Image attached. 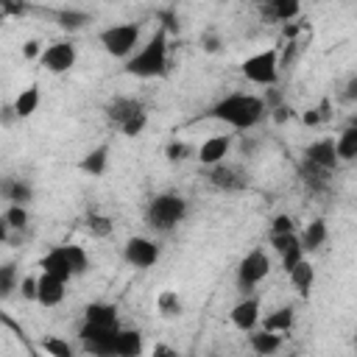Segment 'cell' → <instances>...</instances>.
<instances>
[{"label":"cell","mask_w":357,"mask_h":357,"mask_svg":"<svg viewBox=\"0 0 357 357\" xmlns=\"http://www.w3.org/2000/svg\"><path fill=\"white\" fill-rule=\"evenodd\" d=\"M354 89H357V78L351 75V78H349V89H346V98H349V100H354V95H357Z\"/></svg>","instance_id":"obj_51"},{"label":"cell","mask_w":357,"mask_h":357,"mask_svg":"<svg viewBox=\"0 0 357 357\" xmlns=\"http://www.w3.org/2000/svg\"><path fill=\"white\" fill-rule=\"evenodd\" d=\"M296 240H298V231H293V234H271V245H273V251H276V254L287 251Z\"/></svg>","instance_id":"obj_40"},{"label":"cell","mask_w":357,"mask_h":357,"mask_svg":"<svg viewBox=\"0 0 357 357\" xmlns=\"http://www.w3.org/2000/svg\"><path fill=\"white\" fill-rule=\"evenodd\" d=\"M335 156L337 162H354L357 159V126H346L340 137L335 139Z\"/></svg>","instance_id":"obj_26"},{"label":"cell","mask_w":357,"mask_h":357,"mask_svg":"<svg viewBox=\"0 0 357 357\" xmlns=\"http://www.w3.org/2000/svg\"><path fill=\"white\" fill-rule=\"evenodd\" d=\"M39 268H42V273H47V276H56L59 282H70V279H75L73 276V271H70V262H67V257H64V251H61V245H56V248H50L42 259H39Z\"/></svg>","instance_id":"obj_19"},{"label":"cell","mask_w":357,"mask_h":357,"mask_svg":"<svg viewBox=\"0 0 357 357\" xmlns=\"http://www.w3.org/2000/svg\"><path fill=\"white\" fill-rule=\"evenodd\" d=\"M84 324L103 326V329H117V307L109 301H89L84 307Z\"/></svg>","instance_id":"obj_18"},{"label":"cell","mask_w":357,"mask_h":357,"mask_svg":"<svg viewBox=\"0 0 357 357\" xmlns=\"http://www.w3.org/2000/svg\"><path fill=\"white\" fill-rule=\"evenodd\" d=\"M156 312H159L162 318H178V315L184 312V301L178 298L176 290H162V293L156 296Z\"/></svg>","instance_id":"obj_29"},{"label":"cell","mask_w":357,"mask_h":357,"mask_svg":"<svg viewBox=\"0 0 357 357\" xmlns=\"http://www.w3.org/2000/svg\"><path fill=\"white\" fill-rule=\"evenodd\" d=\"M259 11H262V17L287 25V22H293L301 14V3L298 0H268V3L259 6Z\"/></svg>","instance_id":"obj_21"},{"label":"cell","mask_w":357,"mask_h":357,"mask_svg":"<svg viewBox=\"0 0 357 357\" xmlns=\"http://www.w3.org/2000/svg\"><path fill=\"white\" fill-rule=\"evenodd\" d=\"M259 321H262V329H265V332L284 335V332H290L293 324H296V310H293L290 304H282V307H276L273 312H268V315L259 318Z\"/></svg>","instance_id":"obj_22"},{"label":"cell","mask_w":357,"mask_h":357,"mask_svg":"<svg viewBox=\"0 0 357 357\" xmlns=\"http://www.w3.org/2000/svg\"><path fill=\"white\" fill-rule=\"evenodd\" d=\"M3 220L8 223L11 231H25L28 229V209L25 206H8L3 212Z\"/></svg>","instance_id":"obj_35"},{"label":"cell","mask_w":357,"mask_h":357,"mask_svg":"<svg viewBox=\"0 0 357 357\" xmlns=\"http://www.w3.org/2000/svg\"><path fill=\"white\" fill-rule=\"evenodd\" d=\"M61 251H64V257H67V262H70L73 276H81V273L89 271V254H86L81 245H61Z\"/></svg>","instance_id":"obj_32"},{"label":"cell","mask_w":357,"mask_h":357,"mask_svg":"<svg viewBox=\"0 0 357 357\" xmlns=\"http://www.w3.org/2000/svg\"><path fill=\"white\" fill-rule=\"evenodd\" d=\"M67 296V284L59 282L56 276H47V273H39L36 276V304L42 307H59Z\"/></svg>","instance_id":"obj_16"},{"label":"cell","mask_w":357,"mask_h":357,"mask_svg":"<svg viewBox=\"0 0 357 357\" xmlns=\"http://www.w3.org/2000/svg\"><path fill=\"white\" fill-rule=\"evenodd\" d=\"M20 284V271L14 262H6L0 265V298H8Z\"/></svg>","instance_id":"obj_34"},{"label":"cell","mask_w":357,"mask_h":357,"mask_svg":"<svg viewBox=\"0 0 357 357\" xmlns=\"http://www.w3.org/2000/svg\"><path fill=\"white\" fill-rule=\"evenodd\" d=\"M14 114H17V120H25V117H31L36 109H39V86L36 84H31V86H25L17 98H14Z\"/></svg>","instance_id":"obj_28"},{"label":"cell","mask_w":357,"mask_h":357,"mask_svg":"<svg viewBox=\"0 0 357 357\" xmlns=\"http://www.w3.org/2000/svg\"><path fill=\"white\" fill-rule=\"evenodd\" d=\"M139 112H145V106L137 100V98H131V95H114L109 103H106V109H103V117H106V123L112 126V128H123L134 114H139Z\"/></svg>","instance_id":"obj_11"},{"label":"cell","mask_w":357,"mask_h":357,"mask_svg":"<svg viewBox=\"0 0 357 357\" xmlns=\"http://www.w3.org/2000/svg\"><path fill=\"white\" fill-rule=\"evenodd\" d=\"M206 181L220 192H243L248 187V176L243 170H237L234 165H229V162L206 167Z\"/></svg>","instance_id":"obj_10"},{"label":"cell","mask_w":357,"mask_h":357,"mask_svg":"<svg viewBox=\"0 0 357 357\" xmlns=\"http://www.w3.org/2000/svg\"><path fill=\"white\" fill-rule=\"evenodd\" d=\"M0 195L8 201V206H28L33 201V187L25 178L8 176V178L0 181Z\"/></svg>","instance_id":"obj_17"},{"label":"cell","mask_w":357,"mask_h":357,"mask_svg":"<svg viewBox=\"0 0 357 357\" xmlns=\"http://www.w3.org/2000/svg\"><path fill=\"white\" fill-rule=\"evenodd\" d=\"M187 212H190V204H187L184 195H178V192H156L145 206V223L153 231L167 234L187 218Z\"/></svg>","instance_id":"obj_3"},{"label":"cell","mask_w":357,"mask_h":357,"mask_svg":"<svg viewBox=\"0 0 357 357\" xmlns=\"http://www.w3.org/2000/svg\"><path fill=\"white\" fill-rule=\"evenodd\" d=\"M287 357H293V354H287Z\"/></svg>","instance_id":"obj_54"},{"label":"cell","mask_w":357,"mask_h":357,"mask_svg":"<svg viewBox=\"0 0 357 357\" xmlns=\"http://www.w3.org/2000/svg\"><path fill=\"white\" fill-rule=\"evenodd\" d=\"M268 273H271V259H268V254H265L262 248L248 251V254L237 262V287H240V293L248 296L262 279H268Z\"/></svg>","instance_id":"obj_6"},{"label":"cell","mask_w":357,"mask_h":357,"mask_svg":"<svg viewBox=\"0 0 357 357\" xmlns=\"http://www.w3.org/2000/svg\"><path fill=\"white\" fill-rule=\"evenodd\" d=\"M268 114L273 117V123H287V120L293 117V109H287V106H276V109H271Z\"/></svg>","instance_id":"obj_46"},{"label":"cell","mask_w":357,"mask_h":357,"mask_svg":"<svg viewBox=\"0 0 357 357\" xmlns=\"http://www.w3.org/2000/svg\"><path fill=\"white\" fill-rule=\"evenodd\" d=\"M326 237H329L326 220H324V218H315L312 223L304 226V231L298 234V243H301V248H304V254H307V251H318V248L326 243Z\"/></svg>","instance_id":"obj_24"},{"label":"cell","mask_w":357,"mask_h":357,"mask_svg":"<svg viewBox=\"0 0 357 357\" xmlns=\"http://www.w3.org/2000/svg\"><path fill=\"white\" fill-rule=\"evenodd\" d=\"M56 20H59V28H61V31L73 33V31H81L92 17H89L84 8H61V11L56 14Z\"/></svg>","instance_id":"obj_30"},{"label":"cell","mask_w":357,"mask_h":357,"mask_svg":"<svg viewBox=\"0 0 357 357\" xmlns=\"http://www.w3.org/2000/svg\"><path fill=\"white\" fill-rule=\"evenodd\" d=\"M75 59H78V50H75V45L67 42V39L50 42L47 47H42V56H39L42 67H45L47 73H53V75L70 73V70L75 67Z\"/></svg>","instance_id":"obj_8"},{"label":"cell","mask_w":357,"mask_h":357,"mask_svg":"<svg viewBox=\"0 0 357 357\" xmlns=\"http://www.w3.org/2000/svg\"><path fill=\"white\" fill-rule=\"evenodd\" d=\"M287 276H290V284L298 290L301 298H307V296L312 293V284H315V268H312L310 259H301Z\"/></svg>","instance_id":"obj_25"},{"label":"cell","mask_w":357,"mask_h":357,"mask_svg":"<svg viewBox=\"0 0 357 357\" xmlns=\"http://www.w3.org/2000/svg\"><path fill=\"white\" fill-rule=\"evenodd\" d=\"M257 148H259V142H257L254 137H243V142H240V153H243V156H254Z\"/></svg>","instance_id":"obj_48"},{"label":"cell","mask_w":357,"mask_h":357,"mask_svg":"<svg viewBox=\"0 0 357 357\" xmlns=\"http://www.w3.org/2000/svg\"><path fill=\"white\" fill-rule=\"evenodd\" d=\"M190 153H192V148H190L187 142H178V139L167 142V148H165V156H167V162H173V165L190 159Z\"/></svg>","instance_id":"obj_37"},{"label":"cell","mask_w":357,"mask_h":357,"mask_svg":"<svg viewBox=\"0 0 357 357\" xmlns=\"http://www.w3.org/2000/svg\"><path fill=\"white\" fill-rule=\"evenodd\" d=\"M332 176H335V173H326V170H321V167H315V165H310V162H304V159H301V165H298V178H301V184L307 187V192H310L312 198L329 195V190H332Z\"/></svg>","instance_id":"obj_13"},{"label":"cell","mask_w":357,"mask_h":357,"mask_svg":"<svg viewBox=\"0 0 357 357\" xmlns=\"http://www.w3.org/2000/svg\"><path fill=\"white\" fill-rule=\"evenodd\" d=\"M229 151H231V137H229V134H215V137H209V139L201 142V148H198V162H201L204 167H215V165L226 162Z\"/></svg>","instance_id":"obj_14"},{"label":"cell","mask_w":357,"mask_h":357,"mask_svg":"<svg viewBox=\"0 0 357 357\" xmlns=\"http://www.w3.org/2000/svg\"><path fill=\"white\" fill-rule=\"evenodd\" d=\"M296 231V220L290 215H276L271 220V234H293Z\"/></svg>","instance_id":"obj_39"},{"label":"cell","mask_w":357,"mask_h":357,"mask_svg":"<svg viewBox=\"0 0 357 357\" xmlns=\"http://www.w3.org/2000/svg\"><path fill=\"white\" fill-rule=\"evenodd\" d=\"M145 126H148V112H139V114H134V117L120 128V134H123V137H139V134L145 131Z\"/></svg>","instance_id":"obj_38"},{"label":"cell","mask_w":357,"mask_h":357,"mask_svg":"<svg viewBox=\"0 0 357 357\" xmlns=\"http://www.w3.org/2000/svg\"><path fill=\"white\" fill-rule=\"evenodd\" d=\"M139 33H142V25L139 22H117V25L103 28L98 33V42H100V47L112 59L128 61L137 53V47H139Z\"/></svg>","instance_id":"obj_4"},{"label":"cell","mask_w":357,"mask_h":357,"mask_svg":"<svg viewBox=\"0 0 357 357\" xmlns=\"http://www.w3.org/2000/svg\"><path fill=\"white\" fill-rule=\"evenodd\" d=\"M0 6H3V14H6V17H8V14L20 17V14H25V11H28V6H20V3H8V0H0Z\"/></svg>","instance_id":"obj_47"},{"label":"cell","mask_w":357,"mask_h":357,"mask_svg":"<svg viewBox=\"0 0 357 357\" xmlns=\"http://www.w3.org/2000/svg\"><path fill=\"white\" fill-rule=\"evenodd\" d=\"M265 114L268 112H265L262 98L251 95V92H231V95L220 98L218 103H212V109H209L212 120H220L234 131H251L254 126L262 123Z\"/></svg>","instance_id":"obj_1"},{"label":"cell","mask_w":357,"mask_h":357,"mask_svg":"<svg viewBox=\"0 0 357 357\" xmlns=\"http://www.w3.org/2000/svg\"><path fill=\"white\" fill-rule=\"evenodd\" d=\"M279 50L276 47H268V50H259L254 56H248L243 64H240V73L245 81L257 84V86H276L279 81Z\"/></svg>","instance_id":"obj_5"},{"label":"cell","mask_w":357,"mask_h":357,"mask_svg":"<svg viewBox=\"0 0 357 357\" xmlns=\"http://www.w3.org/2000/svg\"><path fill=\"white\" fill-rule=\"evenodd\" d=\"M209 357H218V354H209Z\"/></svg>","instance_id":"obj_53"},{"label":"cell","mask_w":357,"mask_h":357,"mask_svg":"<svg viewBox=\"0 0 357 357\" xmlns=\"http://www.w3.org/2000/svg\"><path fill=\"white\" fill-rule=\"evenodd\" d=\"M78 167H81L84 173H89V176H103L106 167H109V145L103 142V145L92 148V151L78 162Z\"/></svg>","instance_id":"obj_27"},{"label":"cell","mask_w":357,"mask_h":357,"mask_svg":"<svg viewBox=\"0 0 357 357\" xmlns=\"http://www.w3.org/2000/svg\"><path fill=\"white\" fill-rule=\"evenodd\" d=\"M170 67V42L167 28H156L145 45L137 47V53L126 61V73L134 78H162Z\"/></svg>","instance_id":"obj_2"},{"label":"cell","mask_w":357,"mask_h":357,"mask_svg":"<svg viewBox=\"0 0 357 357\" xmlns=\"http://www.w3.org/2000/svg\"><path fill=\"white\" fill-rule=\"evenodd\" d=\"M159 254H162V251H159L156 240L142 237V234L128 237L126 245H123V259H126L131 268H139V271L156 265V262H159Z\"/></svg>","instance_id":"obj_9"},{"label":"cell","mask_w":357,"mask_h":357,"mask_svg":"<svg viewBox=\"0 0 357 357\" xmlns=\"http://www.w3.org/2000/svg\"><path fill=\"white\" fill-rule=\"evenodd\" d=\"M301 159L310 162V165H315V167H321V170H326V173H335L337 165H340L337 156H335V139H329V137L310 142L304 148V156Z\"/></svg>","instance_id":"obj_12"},{"label":"cell","mask_w":357,"mask_h":357,"mask_svg":"<svg viewBox=\"0 0 357 357\" xmlns=\"http://www.w3.org/2000/svg\"><path fill=\"white\" fill-rule=\"evenodd\" d=\"M151 357H181L170 343H153V349H151Z\"/></svg>","instance_id":"obj_45"},{"label":"cell","mask_w":357,"mask_h":357,"mask_svg":"<svg viewBox=\"0 0 357 357\" xmlns=\"http://www.w3.org/2000/svg\"><path fill=\"white\" fill-rule=\"evenodd\" d=\"M279 257H282V268H284V273H290L301 259H307V257H304V248H301V243H298V240H296L287 251H282Z\"/></svg>","instance_id":"obj_36"},{"label":"cell","mask_w":357,"mask_h":357,"mask_svg":"<svg viewBox=\"0 0 357 357\" xmlns=\"http://www.w3.org/2000/svg\"><path fill=\"white\" fill-rule=\"evenodd\" d=\"M229 318H231V324L240 329V332H251V329H257V324H259V298L257 296H245V298H240L234 307H231V312H229Z\"/></svg>","instance_id":"obj_15"},{"label":"cell","mask_w":357,"mask_h":357,"mask_svg":"<svg viewBox=\"0 0 357 357\" xmlns=\"http://www.w3.org/2000/svg\"><path fill=\"white\" fill-rule=\"evenodd\" d=\"M39 346H42V351L50 354V357H75L73 343H70L67 337H61V335H45V337L39 340Z\"/></svg>","instance_id":"obj_31"},{"label":"cell","mask_w":357,"mask_h":357,"mask_svg":"<svg viewBox=\"0 0 357 357\" xmlns=\"http://www.w3.org/2000/svg\"><path fill=\"white\" fill-rule=\"evenodd\" d=\"M117 329H103V326L81 324L78 340H81V346H84V351L89 357H114V335H117Z\"/></svg>","instance_id":"obj_7"},{"label":"cell","mask_w":357,"mask_h":357,"mask_svg":"<svg viewBox=\"0 0 357 357\" xmlns=\"http://www.w3.org/2000/svg\"><path fill=\"white\" fill-rule=\"evenodd\" d=\"M86 229H89L92 237H109V234L114 231V223H112V218L103 215V212H89V215H86Z\"/></svg>","instance_id":"obj_33"},{"label":"cell","mask_w":357,"mask_h":357,"mask_svg":"<svg viewBox=\"0 0 357 357\" xmlns=\"http://www.w3.org/2000/svg\"><path fill=\"white\" fill-rule=\"evenodd\" d=\"M220 45H223V42H220V36H218V33H204V36H201V47H204L206 53H218V50H220Z\"/></svg>","instance_id":"obj_43"},{"label":"cell","mask_w":357,"mask_h":357,"mask_svg":"<svg viewBox=\"0 0 357 357\" xmlns=\"http://www.w3.org/2000/svg\"><path fill=\"white\" fill-rule=\"evenodd\" d=\"M8 237H11V229H8V223L0 215V243H8Z\"/></svg>","instance_id":"obj_50"},{"label":"cell","mask_w":357,"mask_h":357,"mask_svg":"<svg viewBox=\"0 0 357 357\" xmlns=\"http://www.w3.org/2000/svg\"><path fill=\"white\" fill-rule=\"evenodd\" d=\"M14 120H17L14 106H3V109H0V123H3V126H11Z\"/></svg>","instance_id":"obj_49"},{"label":"cell","mask_w":357,"mask_h":357,"mask_svg":"<svg viewBox=\"0 0 357 357\" xmlns=\"http://www.w3.org/2000/svg\"><path fill=\"white\" fill-rule=\"evenodd\" d=\"M284 337L276 335V332H265V329H251L248 332V346L257 357H273L279 349H282Z\"/></svg>","instance_id":"obj_20"},{"label":"cell","mask_w":357,"mask_h":357,"mask_svg":"<svg viewBox=\"0 0 357 357\" xmlns=\"http://www.w3.org/2000/svg\"><path fill=\"white\" fill-rule=\"evenodd\" d=\"M326 117H329V112H326V103H324L321 109H307L301 114V123L304 126H321V120H326Z\"/></svg>","instance_id":"obj_41"},{"label":"cell","mask_w":357,"mask_h":357,"mask_svg":"<svg viewBox=\"0 0 357 357\" xmlns=\"http://www.w3.org/2000/svg\"><path fill=\"white\" fill-rule=\"evenodd\" d=\"M39 56H42L39 39H28V42L22 45V59H39Z\"/></svg>","instance_id":"obj_44"},{"label":"cell","mask_w":357,"mask_h":357,"mask_svg":"<svg viewBox=\"0 0 357 357\" xmlns=\"http://www.w3.org/2000/svg\"><path fill=\"white\" fill-rule=\"evenodd\" d=\"M17 290L22 293V298L36 301V276H22V282L17 284Z\"/></svg>","instance_id":"obj_42"},{"label":"cell","mask_w":357,"mask_h":357,"mask_svg":"<svg viewBox=\"0 0 357 357\" xmlns=\"http://www.w3.org/2000/svg\"><path fill=\"white\" fill-rule=\"evenodd\" d=\"M114 357H142V332L139 329H117Z\"/></svg>","instance_id":"obj_23"},{"label":"cell","mask_w":357,"mask_h":357,"mask_svg":"<svg viewBox=\"0 0 357 357\" xmlns=\"http://www.w3.org/2000/svg\"><path fill=\"white\" fill-rule=\"evenodd\" d=\"M6 22V14H3V6H0V25Z\"/></svg>","instance_id":"obj_52"}]
</instances>
